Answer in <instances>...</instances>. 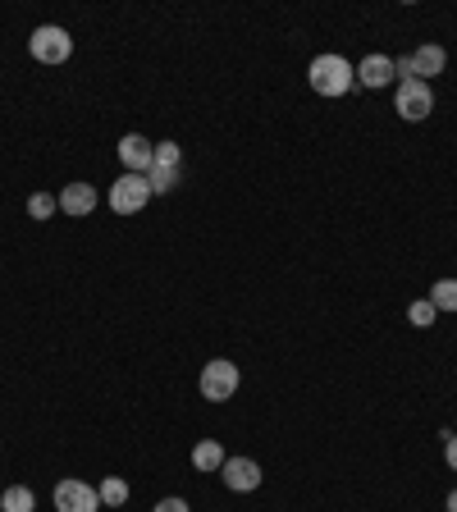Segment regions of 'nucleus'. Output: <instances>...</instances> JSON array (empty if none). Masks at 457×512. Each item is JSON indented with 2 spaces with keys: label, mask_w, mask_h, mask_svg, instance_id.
<instances>
[{
  "label": "nucleus",
  "mask_w": 457,
  "mask_h": 512,
  "mask_svg": "<svg viewBox=\"0 0 457 512\" xmlns=\"http://www.w3.org/2000/svg\"><path fill=\"white\" fill-rule=\"evenodd\" d=\"M307 83L316 96H348L352 83H357V64H348L343 55H316L307 69Z\"/></svg>",
  "instance_id": "f257e3e1"
},
{
  "label": "nucleus",
  "mask_w": 457,
  "mask_h": 512,
  "mask_svg": "<svg viewBox=\"0 0 457 512\" xmlns=\"http://www.w3.org/2000/svg\"><path fill=\"white\" fill-rule=\"evenodd\" d=\"M238 384H243V371H238L229 357H215V362L202 366V380H197V389H202L206 403H229V398L238 394Z\"/></svg>",
  "instance_id": "f03ea898"
},
{
  "label": "nucleus",
  "mask_w": 457,
  "mask_h": 512,
  "mask_svg": "<svg viewBox=\"0 0 457 512\" xmlns=\"http://www.w3.org/2000/svg\"><path fill=\"white\" fill-rule=\"evenodd\" d=\"M28 51L37 64H64L74 55V37H69L60 23H42V28L28 37Z\"/></svg>",
  "instance_id": "7ed1b4c3"
},
{
  "label": "nucleus",
  "mask_w": 457,
  "mask_h": 512,
  "mask_svg": "<svg viewBox=\"0 0 457 512\" xmlns=\"http://www.w3.org/2000/svg\"><path fill=\"white\" fill-rule=\"evenodd\" d=\"M110 211L115 215H138L142 206L151 202V183H147V174H119L115 183H110Z\"/></svg>",
  "instance_id": "20e7f679"
},
{
  "label": "nucleus",
  "mask_w": 457,
  "mask_h": 512,
  "mask_svg": "<svg viewBox=\"0 0 457 512\" xmlns=\"http://www.w3.org/2000/svg\"><path fill=\"white\" fill-rule=\"evenodd\" d=\"M394 110H398V119H407V124H421V119H430V110H435V92H430V83H421V78H412V83H398Z\"/></svg>",
  "instance_id": "39448f33"
},
{
  "label": "nucleus",
  "mask_w": 457,
  "mask_h": 512,
  "mask_svg": "<svg viewBox=\"0 0 457 512\" xmlns=\"http://www.w3.org/2000/svg\"><path fill=\"white\" fill-rule=\"evenodd\" d=\"M51 499H55V512H101L96 485H87V480H78V476H64Z\"/></svg>",
  "instance_id": "423d86ee"
},
{
  "label": "nucleus",
  "mask_w": 457,
  "mask_h": 512,
  "mask_svg": "<svg viewBox=\"0 0 457 512\" xmlns=\"http://www.w3.org/2000/svg\"><path fill=\"white\" fill-rule=\"evenodd\" d=\"M220 480H224V485H229L234 494H252V490H261L266 471H261V462H256V458H224Z\"/></svg>",
  "instance_id": "0eeeda50"
},
{
  "label": "nucleus",
  "mask_w": 457,
  "mask_h": 512,
  "mask_svg": "<svg viewBox=\"0 0 457 512\" xmlns=\"http://www.w3.org/2000/svg\"><path fill=\"white\" fill-rule=\"evenodd\" d=\"M119 160H124V174H147L156 165V142H147L142 133H124L119 138Z\"/></svg>",
  "instance_id": "6e6552de"
},
{
  "label": "nucleus",
  "mask_w": 457,
  "mask_h": 512,
  "mask_svg": "<svg viewBox=\"0 0 457 512\" xmlns=\"http://www.w3.org/2000/svg\"><path fill=\"white\" fill-rule=\"evenodd\" d=\"M407 64H412V78H421V83H430V78H439V74H444L448 55H444V46L426 42V46H416V51L407 55Z\"/></svg>",
  "instance_id": "1a4fd4ad"
},
{
  "label": "nucleus",
  "mask_w": 457,
  "mask_h": 512,
  "mask_svg": "<svg viewBox=\"0 0 457 512\" xmlns=\"http://www.w3.org/2000/svg\"><path fill=\"white\" fill-rule=\"evenodd\" d=\"M96 188L92 183H64V192H60V211L64 215H74V220H83V215H92L96 211Z\"/></svg>",
  "instance_id": "9d476101"
},
{
  "label": "nucleus",
  "mask_w": 457,
  "mask_h": 512,
  "mask_svg": "<svg viewBox=\"0 0 457 512\" xmlns=\"http://www.w3.org/2000/svg\"><path fill=\"white\" fill-rule=\"evenodd\" d=\"M357 83L375 87V92H380V87H389V83H398V78H394V60H389V55H366V60L357 64Z\"/></svg>",
  "instance_id": "9b49d317"
},
{
  "label": "nucleus",
  "mask_w": 457,
  "mask_h": 512,
  "mask_svg": "<svg viewBox=\"0 0 457 512\" xmlns=\"http://www.w3.org/2000/svg\"><path fill=\"white\" fill-rule=\"evenodd\" d=\"M192 467L197 471H220L224 467V444L220 439H202V444L192 448Z\"/></svg>",
  "instance_id": "f8f14e48"
},
{
  "label": "nucleus",
  "mask_w": 457,
  "mask_h": 512,
  "mask_svg": "<svg viewBox=\"0 0 457 512\" xmlns=\"http://www.w3.org/2000/svg\"><path fill=\"white\" fill-rule=\"evenodd\" d=\"M96 494H101V508H124L128 503V480L124 476H106L101 485H96Z\"/></svg>",
  "instance_id": "ddd939ff"
},
{
  "label": "nucleus",
  "mask_w": 457,
  "mask_h": 512,
  "mask_svg": "<svg viewBox=\"0 0 457 512\" xmlns=\"http://www.w3.org/2000/svg\"><path fill=\"white\" fill-rule=\"evenodd\" d=\"M37 508V494L28 485H10V490L0 494V512H32Z\"/></svg>",
  "instance_id": "4468645a"
},
{
  "label": "nucleus",
  "mask_w": 457,
  "mask_h": 512,
  "mask_svg": "<svg viewBox=\"0 0 457 512\" xmlns=\"http://www.w3.org/2000/svg\"><path fill=\"white\" fill-rule=\"evenodd\" d=\"M430 302H435V311H457V279H435Z\"/></svg>",
  "instance_id": "2eb2a0df"
},
{
  "label": "nucleus",
  "mask_w": 457,
  "mask_h": 512,
  "mask_svg": "<svg viewBox=\"0 0 457 512\" xmlns=\"http://www.w3.org/2000/svg\"><path fill=\"white\" fill-rule=\"evenodd\" d=\"M55 211H60V197H51V192H32L28 197V220H51Z\"/></svg>",
  "instance_id": "dca6fc26"
},
{
  "label": "nucleus",
  "mask_w": 457,
  "mask_h": 512,
  "mask_svg": "<svg viewBox=\"0 0 457 512\" xmlns=\"http://www.w3.org/2000/svg\"><path fill=\"white\" fill-rule=\"evenodd\" d=\"M147 183H151V197H156V192H174L179 188V170H160V165H151Z\"/></svg>",
  "instance_id": "f3484780"
},
{
  "label": "nucleus",
  "mask_w": 457,
  "mask_h": 512,
  "mask_svg": "<svg viewBox=\"0 0 457 512\" xmlns=\"http://www.w3.org/2000/svg\"><path fill=\"white\" fill-rule=\"evenodd\" d=\"M156 165H160V170H179V165H183L179 142H156Z\"/></svg>",
  "instance_id": "a211bd4d"
},
{
  "label": "nucleus",
  "mask_w": 457,
  "mask_h": 512,
  "mask_svg": "<svg viewBox=\"0 0 457 512\" xmlns=\"http://www.w3.org/2000/svg\"><path fill=\"white\" fill-rule=\"evenodd\" d=\"M435 302L430 298H421V302H412V307H407V320H412V325H421V330H426V325H435Z\"/></svg>",
  "instance_id": "6ab92c4d"
},
{
  "label": "nucleus",
  "mask_w": 457,
  "mask_h": 512,
  "mask_svg": "<svg viewBox=\"0 0 457 512\" xmlns=\"http://www.w3.org/2000/svg\"><path fill=\"white\" fill-rule=\"evenodd\" d=\"M151 512H192V508H188V503L179 499V494H170V499H160V503H156V508H151Z\"/></svg>",
  "instance_id": "aec40b11"
},
{
  "label": "nucleus",
  "mask_w": 457,
  "mask_h": 512,
  "mask_svg": "<svg viewBox=\"0 0 457 512\" xmlns=\"http://www.w3.org/2000/svg\"><path fill=\"white\" fill-rule=\"evenodd\" d=\"M444 462L457 471V435H448V430H444Z\"/></svg>",
  "instance_id": "412c9836"
},
{
  "label": "nucleus",
  "mask_w": 457,
  "mask_h": 512,
  "mask_svg": "<svg viewBox=\"0 0 457 512\" xmlns=\"http://www.w3.org/2000/svg\"><path fill=\"white\" fill-rule=\"evenodd\" d=\"M444 512H457V490L448 494V508H444Z\"/></svg>",
  "instance_id": "4be33fe9"
}]
</instances>
